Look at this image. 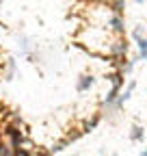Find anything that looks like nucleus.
Returning a JSON list of instances; mask_svg holds the SVG:
<instances>
[{
    "mask_svg": "<svg viewBox=\"0 0 147 156\" xmlns=\"http://www.w3.org/2000/svg\"><path fill=\"white\" fill-rule=\"evenodd\" d=\"M106 54H108V56H125V54H128V44H125L123 35H115L113 39H110Z\"/></svg>",
    "mask_w": 147,
    "mask_h": 156,
    "instance_id": "nucleus-1",
    "label": "nucleus"
},
{
    "mask_svg": "<svg viewBox=\"0 0 147 156\" xmlns=\"http://www.w3.org/2000/svg\"><path fill=\"white\" fill-rule=\"evenodd\" d=\"M106 24H108V30L113 33V35H123V33H125V22H123V15L110 13Z\"/></svg>",
    "mask_w": 147,
    "mask_h": 156,
    "instance_id": "nucleus-2",
    "label": "nucleus"
},
{
    "mask_svg": "<svg viewBox=\"0 0 147 156\" xmlns=\"http://www.w3.org/2000/svg\"><path fill=\"white\" fill-rule=\"evenodd\" d=\"M93 85H95V78H93V74H82V76L78 78V85H76V89H78L80 93H84V91H89Z\"/></svg>",
    "mask_w": 147,
    "mask_h": 156,
    "instance_id": "nucleus-3",
    "label": "nucleus"
},
{
    "mask_svg": "<svg viewBox=\"0 0 147 156\" xmlns=\"http://www.w3.org/2000/svg\"><path fill=\"white\" fill-rule=\"evenodd\" d=\"M134 89H136V83H134V80H130V83H128V87H125V91H123V93L119 91V98H117V106H119V108H121V106H123V104H125L128 100H130V98H132Z\"/></svg>",
    "mask_w": 147,
    "mask_h": 156,
    "instance_id": "nucleus-4",
    "label": "nucleus"
},
{
    "mask_svg": "<svg viewBox=\"0 0 147 156\" xmlns=\"http://www.w3.org/2000/svg\"><path fill=\"white\" fill-rule=\"evenodd\" d=\"M100 119H102V117L95 113V115H91L89 117V119H84L82 122V126H80V130H82V134H87V132H93L95 128H97V124H100Z\"/></svg>",
    "mask_w": 147,
    "mask_h": 156,
    "instance_id": "nucleus-5",
    "label": "nucleus"
},
{
    "mask_svg": "<svg viewBox=\"0 0 147 156\" xmlns=\"http://www.w3.org/2000/svg\"><path fill=\"white\" fill-rule=\"evenodd\" d=\"M125 74L123 72H119V69H115V72H110V74H106V80L110 83V85H113V87H123V80H125V78H123Z\"/></svg>",
    "mask_w": 147,
    "mask_h": 156,
    "instance_id": "nucleus-6",
    "label": "nucleus"
},
{
    "mask_svg": "<svg viewBox=\"0 0 147 156\" xmlns=\"http://www.w3.org/2000/svg\"><path fill=\"white\" fill-rule=\"evenodd\" d=\"M136 48H138V61H145L147 58V35H143L141 39H136Z\"/></svg>",
    "mask_w": 147,
    "mask_h": 156,
    "instance_id": "nucleus-7",
    "label": "nucleus"
},
{
    "mask_svg": "<svg viewBox=\"0 0 147 156\" xmlns=\"http://www.w3.org/2000/svg\"><path fill=\"white\" fill-rule=\"evenodd\" d=\"M130 139H132L134 143H141V141L145 139V130H143V126L134 124V126L130 128Z\"/></svg>",
    "mask_w": 147,
    "mask_h": 156,
    "instance_id": "nucleus-8",
    "label": "nucleus"
},
{
    "mask_svg": "<svg viewBox=\"0 0 147 156\" xmlns=\"http://www.w3.org/2000/svg\"><path fill=\"white\" fill-rule=\"evenodd\" d=\"M108 9L113 11V13H117V15H123V9H125V2L123 0H113V2L108 5Z\"/></svg>",
    "mask_w": 147,
    "mask_h": 156,
    "instance_id": "nucleus-9",
    "label": "nucleus"
},
{
    "mask_svg": "<svg viewBox=\"0 0 147 156\" xmlns=\"http://www.w3.org/2000/svg\"><path fill=\"white\" fill-rule=\"evenodd\" d=\"M67 145H69V141H67V139H63V141H59V143H54L48 152H50V154H59V152H63Z\"/></svg>",
    "mask_w": 147,
    "mask_h": 156,
    "instance_id": "nucleus-10",
    "label": "nucleus"
},
{
    "mask_svg": "<svg viewBox=\"0 0 147 156\" xmlns=\"http://www.w3.org/2000/svg\"><path fill=\"white\" fill-rule=\"evenodd\" d=\"M143 35H145V28H143V26H136V28L132 30V37H134V41H136V39H141Z\"/></svg>",
    "mask_w": 147,
    "mask_h": 156,
    "instance_id": "nucleus-11",
    "label": "nucleus"
},
{
    "mask_svg": "<svg viewBox=\"0 0 147 156\" xmlns=\"http://www.w3.org/2000/svg\"><path fill=\"white\" fill-rule=\"evenodd\" d=\"M136 2H138V5H143V2H145V0H136Z\"/></svg>",
    "mask_w": 147,
    "mask_h": 156,
    "instance_id": "nucleus-12",
    "label": "nucleus"
},
{
    "mask_svg": "<svg viewBox=\"0 0 147 156\" xmlns=\"http://www.w3.org/2000/svg\"><path fill=\"white\" fill-rule=\"evenodd\" d=\"M143 154H145V156H147V147H145V150H143Z\"/></svg>",
    "mask_w": 147,
    "mask_h": 156,
    "instance_id": "nucleus-13",
    "label": "nucleus"
}]
</instances>
